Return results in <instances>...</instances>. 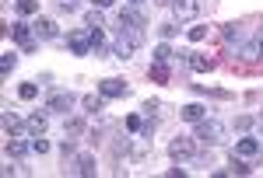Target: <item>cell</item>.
Segmentation results:
<instances>
[{"mask_svg":"<svg viewBox=\"0 0 263 178\" xmlns=\"http://www.w3.org/2000/svg\"><path fill=\"white\" fill-rule=\"evenodd\" d=\"M224 42H228V46H242L246 42V28L242 25H224Z\"/></svg>","mask_w":263,"mask_h":178,"instance_id":"17","label":"cell"},{"mask_svg":"<svg viewBox=\"0 0 263 178\" xmlns=\"http://www.w3.org/2000/svg\"><path fill=\"white\" fill-rule=\"evenodd\" d=\"M193 140H200V143H207V147H218L224 140V126L218 122V119H203V122H197V137Z\"/></svg>","mask_w":263,"mask_h":178,"instance_id":"2","label":"cell"},{"mask_svg":"<svg viewBox=\"0 0 263 178\" xmlns=\"http://www.w3.org/2000/svg\"><path fill=\"white\" fill-rule=\"evenodd\" d=\"M25 126H28L32 137H46V129H49V116H46V112H32V116L25 119Z\"/></svg>","mask_w":263,"mask_h":178,"instance_id":"12","label":"cell"},{"mask_svg":"<svg viewBox=\"0 0 263 178\" xmlns=\"http://www.w3.org/2000/svg\"><path fill=\"white\" fill-rule=\"evenodd\" d=\"M172 14L176 21H193L200 14V0H172Z\"/></svg>","mask_w":263,"mask_h":178,"instance_id":"8","label":"cell"},{"mask_svg":"<svg viewBox=\"0 0 263 178\" xmlns=\"http://www.w3.org/2000/svg\"><path fill=\"white\" fill-rule=\"evenodd\" d=\"M21 18H39V0H14Z\"/></svg>","mask_w":263,"mask_h":178,"instance_id":"19","label":"cell"},{"mask_svg":"<svg viewBox=\"0 0 263 178\" xmlns=\"http://www.w3.org/2000/svg\"><path fill=\"white\" fill-rule=\"evenodd\" d=\"M253 168H249V158H239V154H232V168H228V175H249Z\"/></svg>","mask_w":263,"mask_h":178,"instance_id":"20","label":"cell"},{"mask_svg":"<svg viewBox=\"0 0 263 178\" xmlns=\"http://www.w3.org/2000/svg\"><path fill=\"white\" fill-rule=\"evenodd\" d=\"M28 126H25V119L21 116H14V112H4V133L7 137H21Z\"/></svg>","mask_w":263,"mask_h":178,"instance_id":"14","label":"cell"},{"mask_svg":"<svg viewBox=\"0 0 263 178\" xmlns=\"http://www.w3.org/2000/svg\"><path fill=\"white\" fill-rule=\"evenodd\" d=\"M99 95H105V98H123V95H130V84L123 77H105L99 84Z\"/></svg>","mask_w":263,"mask_h":178,"instance_id":"5","label":"cell"},{"mask_svg":"<svg viewBox=\"0 0 263 178\" xmlns=\"http://www.w3.org/2000/svg\"><path fill=\"white\" fill-rule=\"evenodd\" d=\"M67 171H70V175L91 178V175H95V158H91V154H78V158H74V164H70Z\"/></svg>","mask_w":263,"mask_h":178,"instance_id":"11","label":"cell"},{"mask_svg":"<svg viewBox=\"0 0 263 178\" xmlns=\"http://www.w3.org/2000/svg\"><path fill=\"white\" fill-rule=\"evenodd\" d=\"M70 108H74V95L70 91H57L46 101V112H70Z\"/></svg>","mask_w":263,"mask_h":178,"instance_id":"10","label":"cell"},{"mask_svg":"<svg viewBox=\"0 0 263 178\" xmlns=\"http://www.w3.org/2000/svg\"><path fill=\"white\" fill-rule=\"evenodd\" d=\"M67 46H70L74 56H88V53H91V28L84 25L78 32H67Z\"/></svg>","mask_w":263,"mask_h":178,"instance_id":"3","label":"cell"},{"mask_svg":"<svg viewBox=\"0 0 263 178\" xmlns=\"http://www.w3.org/2000/svg\"><path fill=\"white\" fill-rule=\"evenodd\" d=\"M141 46H144V28H123L120 25L116 39L109 42V53H112V59H130Z\"/></svg>","mask_w":263,"mask_h":178,"instance_id":"1","label":"cell"},{"mask_svg":"<svg viewBox=\"0 0 263 178\" xmlns=\"http://www.w3.org/2000/svg\"><path fill=\"white\" fill-rule=\"evenodd\" d=\"M141 126H144L141 116H126V129H130V133H141Z\"/></svg>","mask_w":263,"mask_h":178,"instance_id":"32","label":"cell"},{"mask_svg":"<svg viewBox=\"0 0 263 178\" xmlns=\"http://www.w3.org/2000/svg\"><path fill=\"white\" fill-rule=\"evenodd\" d=\"M60 11H63V14H70V11H78V0H60Z\"/></svg>","mask_w":263,"mask_h":178,"instance_id":"35","label":"cell"},{"mask_svg":"<svg viewBox=\"0 0 263 178\" xmlns=\"http://www.w3.org/2000/svg\"><path fill=\"white\" fill-rule=\"evenodd\" d=\"M176 25H158V35H162V42H168V39H176Z\"/></svg>","mask_w":263,"mask_h":178,"instance_id":"30","label":"cell"},{"mask_svg":"<svg viewBox=\"0 0 263 178\" xmlns=\"http://www.w3.org/2000/svg\"><path fill=\"white\" fill-rule=\"evenodd\" d=\"M14 66H18V56H14V53H4V56H0V74H4V77H7Z\"/></svg>","mask_w":263,"mask_h":178,"instance_id":"26","label":"cell"},{"mask_svg":"<svg viewBox=\"0 0 263 178\" xmlns=\"http://www.w3.org/2000/svg\"><path fill=\"white\" fill-rule=\"evenodd\" d=\"M193 154H197V143H193L190 137H176L172 143H168V158L172 161H190Z\"/></svg>","mask_w":263,"mask_h":178,"instance_id":"4","label":"cell"},{"mask_svg":"<svg viewBox=\"0 0 263 178\" xmlns=\"http://www.w3.org/2000/svg\"><path fill=\"white\" fill-rule=\"evenodd\" d=\"M203 39H207V28L203 25L200 28H190V42H203Z\"/></svg>","mask_w":263,"mask_h":178,"instance_id":"34","label":"cell"},{"mask_svg":"<svg viewBox=\"0 0 263 178\" xmlns=\"http://www.w3.org/2000/svg\"><path fill=\"white\" fill-rule=\"evenodd\" d=\"M179 116H182V122H193V126H197V122H203V119H207V108L193 101V105H182Z\"/></svg>","mask_w":263,"mask_h":178,"instance_id":"15","label":"cell"},{"mask_svg":"<svg viewBox=\"0 0 263 178\" xmlns=\"http://www.w3.org/2000/svg\"><path fill=\"white\" fill-rule=\"evenodd\" d=\"M126 4H130V7H141V4H144V0H126Z\"/></svg>","mask_w":263,"mask_h":178,"instance_id":"38","label":"cell"},{"mask_svg":"<svg viewBox=\"0 0 263 178\" xmlns=\"http://www.w3.org/2000/svg\"><path fill=\"white\" fill-rule=\"evenodd\" d=\"M147 77L155 80V84H168V80H172V74H168V63H151Z\"/></svg>","mask_w":263,"mask_h":178,"instance_id":"18","label":"cell"},{"mask_svg":"<svg viewBox=\"0 0 263 178\" xmlns=\"http://www.w3.org/2000/svg\"><path fill=\"white\" fill-rule=\"evenodd\" d=\"M32 28H35V35H39L42 42H60V25L53 18H35Z\"/></svg>","mask_w":263,"mask_h":178,"instance_id":"6","label":"cell"},{"mask_svg":"<svg viewBox=\"0 0 263 178\" xmlns=\"http://www.w3.org/2000/svg\"><path fill=\"white\" fill-rule=\"evenodd\" d=\"M63 133H67V137H81V133H84V119H67Z\"/></svg>","mask_w":263,"mask_h":178,"instance_id":"25","label":"cell"},{"mask_svg":"<svg viewBox=\"0 0 263 178\" xmlns=\"http://www.w3.org/2000/svg\"><path fill=\"white\" fill-rule=\"evenodd\" d=\"M260 119H263V112H260Z\"/></svg>","mask_w":263,"mask_h":178,"instance_id":"39","label":"cell"},{"mask_svg":"<svg viewBox=\"0 0 263 178\" xmlns=\"http://www.w3.org/2000/svg\"><path fill=\"white\" fill-rule=\"evenodd\" d=\"M253 49H256V56H260V63H263V28L253 35Z\"/></svg>","mask_w":263,"mask_h":178,"instance_id":"33","label":"cell"},{"mask_svg":"<svg viewBox=\"0 0 263 178\" xmlns=\"http://www.w3.org/2000/svg\"><path fill=\"white\" fill-rule=\"evenodd\" d=\"M32 154H49V140L46 137H32Z\"/></svg>","mask_w":263,"mask_h":178,"instance_id":"28","label":"cell"},{"mask_svg":"<svg viewBox=\"0 0 263 178\" xmlns=\"http://www.w3.org/2000/svg\"><path fill=\"white\" fill-rule=\"evenodd\" d=\"M88 112H102V105H105V95H84V101H81Z\"/></svg>","mask_w":263,"mask_h":178,"instance_id":"23","label":"cell"},{"mask_svg":"<svg viewBox=\"0 0 263 178\" xmlns=\"http://www.w3.org/2000/svg\"><path fill=\"white\" fill-rule=\"evenodd\" d=\"M7 158H25L28 150H32V140H18V137H7Z\"/></svg>","mask_w":263,"mask_h":178,"instance_id":"16","label":"cell"},{"mask_svg":"<svg viewBox=\"0 0 263 178\" xmlns=\"http://www.w3.org/2000/svg\"><path fill=\"white\" fill-rule=\"evenodd\" d=\"M120 25L123 28H147V14H144L141 7H130V4H126L120 11Z\"/></svg>","mask_w":263,"mask_h":178,"instance_id":"7","label":"cell"},{"mask_svg":"<svg viewBox=\"0 0 263 178\" xmlns=\"http://www.w3.org/2000/svg\"><path fill=\"white\" fill-rule=\"evenodd\" d=\"M18 98L21 101H35V98H39V84H21V87H18Z\"/></svg>","mask_w":263,"mask_h":178,"instance_id":"24","label":"cell"},{"mask_svg":"<svg viewBox=\"0 0 263 178\" xmlns=\"http://www.w3.org/2000/svg\"><path fill=\"white\" fill-rule=\"evenodd\" d=\"M155 108H162V101H158V98H147V101H144V112H155Z\"/></svg>","mask_w":263,"mask_h":178,"instance_id":"36","label":"cell"},{"mask_svg":"<svg viewBox=\"0 0 263 178\" xmlns=\"http://www.w3.org/2000/svg\"><path fill=\"white\" fill-rule=\"evenodd\" d=\"M84 25H88V28H102V25H105V18H102V7H91V11L84 14Z\"/></svg>","mask_w":263,"mask_h":178,"instance_id":"22","label":"cell"},{"mask_svg":"<svg viewBox=\"0 0 263 178\" xmlns=\"http://www.w3.org/2000/svg\"><path fill=\"white\" fill-rule=\"evenodd\" d=\"M232 154H239V158H256V154H260V140H253V137L235 140V150H232Z\"/></svg>","mask_w":263,"mask_h":178,"instance_id":"13","label":"cell"},{"mask_svg":"<svg viewBox=\"0 0 263 178\" xmlns=\"http://www.w3.org/2000/svg\"><path fill=\"white\" fill-rule=\"evenodd\" d=\"M102 46H105V35H102V28H91V49L99 53Z\"/></svg>","mask_w":263,"mask_h":178,"instance_id":"31","label":"cell"},{"mask_svg":"<svg viewBox=\"0 0 263 178\" xmlns=\"http://www.w3.org/2000/svg\"><path fill=\"white\" fill-rule=\"evenodd\" d=\"M176 56V53H172V46H168V42H158V46H155V63H168V59Z\"/></svg>","mask_w":263,"mask_h":178,"instance_id":"21","label":"cell"},{"mask_svg":"<svg viewBox=\"0 0 263 178\" xmlns=\"http://www.w3.org/2000/svg\"><path fill=\"white\" fill-rule=\"evenodd\" d=\"M155 129H158V122H155V119H144V126H141V137H144V140H151V137H155Z\"/></svg>","mask_w":263,"mask_h":178,"instance_id":"29","label":"cell"},{"mask_svg":"<svg viewBox=\"0 0 263 178\" xmlns=\"http://www.w3.org/2000/svg\"><path fill=\"white\" fill-rule=\"evenodd\" d=\"M186 66H190L193 74H211V70H214V59L203 56V53H186Z\"/></svg>","mask_w":263,"mask_h":178,"instance_id":"9","label":"cell"},{"mask_svg":"<svg viewBox=\"0 0 263 178\" xmlns=\"http://www.w3.org/2000/svg\"><path fill=\"white\" fill-rule=\"evenodd\" d=\"M91 4H95V7H102V11H105V7H112V4H116V0H91Z\"/></svg>","mask_w":263,"mask_h":178,"instance_id":"37","label":"cell"},{"mask_svg":"<svg viewBox=\"0 0 263 178\" xmlns=\"http://www.w3.org/2000/svg\"><path fill=\"white\" fill-rule=\"evenodd\" d=\"M253 122H256L253 116H239V119H235V133H249V129H253Z\"/></svg>","mask_w":263,"mask_h":178,"instance_id":"27","label":"cell"}]
</instances>
